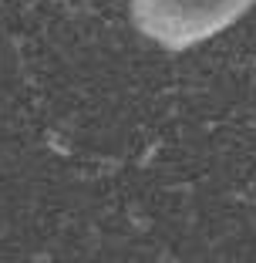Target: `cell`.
Masks as SVG:
<instances>
[{
  "mask_svg": "<svg viewBox=\"0 0 256 263\" xmlns=\"http://www.w3.org/2000/svg\"><path fill=\"white\" fill-rule=\"evenodd\" d=\"M256 0H132L139 27L165 47H189L243 17Z\"/></svg>",
  "mask_w": 256,
  "mask_h": 263,
  "instance_id": "cell-1",
  "label": "cell"
}]
</instances>
